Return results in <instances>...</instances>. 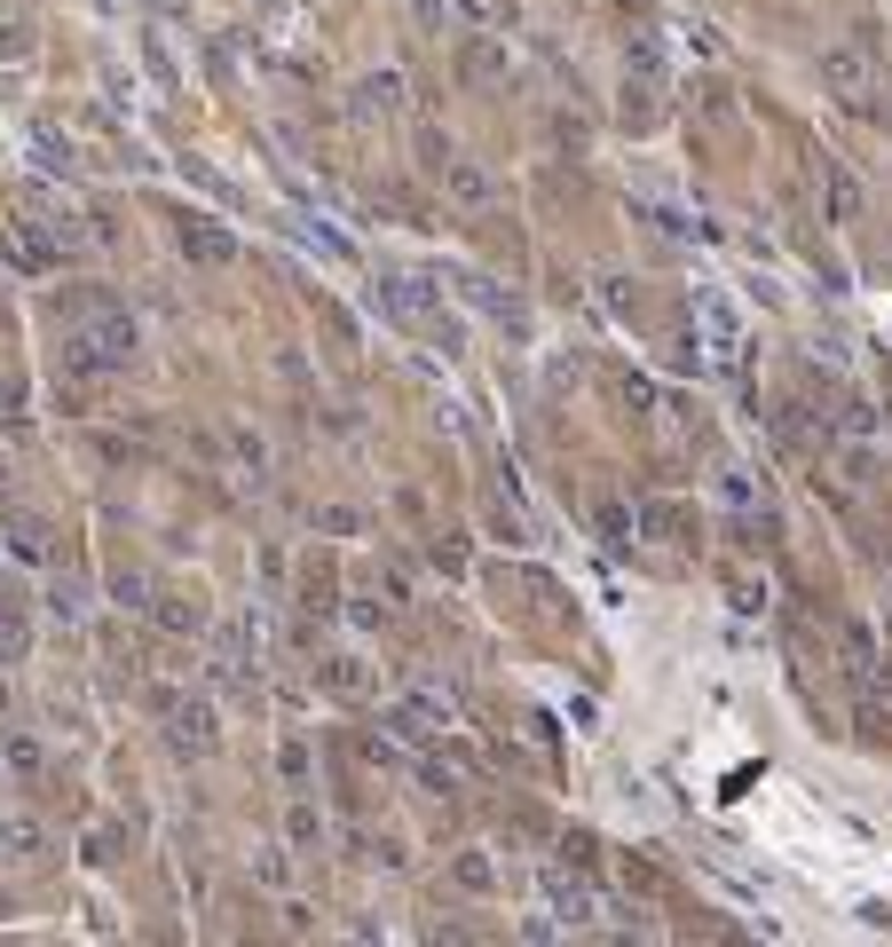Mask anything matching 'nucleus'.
I'll return each instance as SVG.
<instances>
[{"mask_svg": "<svg viewBox=\"0 0 892 947\" xmlns=\"http://www.w3.org/2000/svg\"><path fill=\"white\" fill-rule=\"evenodd\" d=\"M467 9H482V0H467Z\"/></svg>", "mask_w": 892, "mask_h": 947, "instance_id": "33", "label": "nucleus"}, {"mask_svg": "<svg viewBox=\"0 0 892 947\" xmlns=\"http://www.w3.org/2000/svg\"><path fill=\"white\" fill-rule=\"evenodd\" d=\"M459 293H467V300H474L482 316H498V324H506L513 339H529V308H521L513 293H498V285H490V277H474V269H459Z\"/></svg>", "mask_w": 892, "mask_h": 947, "instance_id": "11", "label": "nucleus"}, {"mask_svg": "<svg viewBox=\"0 0 892 947\" xmlns=\"http://www.w3.org/2000/svg\"><path fill=\"white\" fill-rule=\"evenodd\" d=\"M403 9H411V24H427L434 40L451 32V0H403Z\"/></svg>", "mask_w": 892, "mask_h": 947, "instance_id": "21", "label": "nucleus"}, {"mask_svg": "<svg viewBox=\"0 0 892 947\" xmlns=\"http://www.w3.org/2000/svg\"><path fill=\"white\" fill-rule=\"evenodd\" d=\"M727 592H735V609H766V584H751V576H735Z\"/></svg>", "mask_w": 892, "mask_h": 947, "instance_id": "29", "label": "nucleus"}, {"mask_svg": "<svg viewBox=\"0 0 892 947\" xmlns=\"http://www.w3.org/2000/svg\"><path fill=\"white\" fill-rule=\"evenodd\" d=\"M324 687H332V696H364V687H372L364 655H332V663H324Z\"/></svg>", "mask_w": 892, "mask_h": 947, "instance_id": "16", "label": "nucleus"}, {"mask_svg": "<svg viewBox=\"0 0 892 947\" xmlns=\"http://www.w3.org/2000/svg\"><path fill=\"white\" fill-rule=\"evenodd\" d=\"M0 852L40 860V852H48V829H40V821H24V813H0Z\"/></svg>", "mask_w": 892, "mask_h": 947, "instance_id": "14", "label": "nucleus"}, {"mask_svg": "<svg viewBox=\"0 0 892 947\" xmlns=\"http://www.w3.org/2000/svg\"><path fill=\"white\" fill-rule=\"evenodd\" d=\"M285 837H293V852H324V813L308 798H293L285 806Z\"/></svg>", "mask_w": 892, "mask_h": 947, "instance_id": "15", "label": "nucleus"}, {"mask_svg": "<svg viewBox=\"0 0 892 947\" xmlns=\"http://www.w3.org/2000/svg\"><path fill=\"white\" fill-rule=\"evenodd\" d=\"M451 877H459L467 892H490V885H498V869H490L482 852H459V860H451Z\"/></svg>", "mask_w": 892, "mask_h": 947, "instance_id": "19", "label": "nucleus"}, {"mask_svg": "<svg viewBox=\"0 0 892 947\" xmlns=\"http://www.w3.org/2000/svg\"><path fill=\"white\" fill-rule=\"evenodd\" d=\"M253 877H261V885H285L293 869H285V852H277V845H261V852H253Z\"/></svg>", "mask_w": 892, "mask_h": 947, "instance_id": "25", "label": "nucleus"}, {"mask_svg": "<svg viewBox=\"0 0 892 947\" xmlns=\"http://www.w3.org/2000/svg\"><path fill=\"white\" fill-rule=\"evenodd\" d=\"M0 790H9V766H0Z\"/></svg>", "mask_w": 892, "mask_h": 947, "instance_id": "32", "label": "nucleus"}, {"mask_svg": "<svg viewBox=\"0 0 892 947\" xmlns=\"http://www.w3.org/2000/svg\"><path fill=\"white\" fill-rule=\"evenodd\" d=\"M166 640H198L206 632V600H190V592H150V609H143Z\"/></svg>", "mask_w": 892, "mask_h": 947, "instance_id": "9", "label": "nucleus"}, {"mask_svg": "<svg viewBox=\"0 0 892 947\" xmlns=\"http://www.w3.org/2000/svg\"><path fill=\"white\" fill-rule=\"evenodd\" d=\"M372 300H380L395 324H411V332H427V324L442 316V308H434V293H427L419 277H380V285H372Z\"/></svg>", "mask_w": 892, "mask_h": 947, "instance_id": "6", "label": "nucleus"}, {"mask_svg": "<svg viewBox=\"0 0 892 947\" xmlns=\"http://www.w3.org/2000/svg\"><path fill=\"white\" fill-rule=\"evenodd\" d=\"M600 530H608V545H633V537H640V522H633L624 505H600Z\"/></svg>", "mask_w": 892, "mask_h": 947, "instance_id": "23", "label": "nucleus"}, {"mask_svg": "<svg viewBox=\"0 0 892 947\" xmlns=\"http://www.w3.org/2000/svg\"><path fill=\"white\" fill-rule=\"evenodd\" d=\"M822 206H830V221H861L869 214V190H861V175L845 158H822Z\"/></svg>", "mask_w": 892, "mask_h": 947, "instance_id": "10", "label": "nucleus"}, {"mask_svg": "<svg viewBox=\"0 0 892 947\" xmlns=\"http://www.w3.org/2000/svg\"><path fill=\"white\" fill-rule=\"evenodd\" d=\"M166 742L183 750V758H214V742H222L214 703H206V696H174V703H166Z\"/></svg>", "mask_w": 892, "mask_h": 947, "instance_id": "2", "label": "nucleus"}, {"mask_svg": "<svg viewBox=\"0 0 892 947\" xmlns=\"http://www.w3.org/2000/svg\"><path fill=\"white\" fill-rule=\"evenodd\" d=\"M183 262H198V269H229V262H237V237H229L222 221H183Z\"/></svg>", "mask_w": 892, "mask_h": 947, "instance_id": "13", "label": "nucleus"}, {"mask_svg": "<svg viewBox=\"0 0 892 947\" xmlns=\"http://www.w3.org/2000/svg\"><path fill=\"white\" fill-rule=\"evenodd\" d=\"M442 198H451V206H490L498 198V175H490V166L482 158H442Z\"/></svg>", "mask_w": 892, "mask_h": 947, "instance_id": "8", "label": "nucleus"}, {"mask_svg": "<svg viewBox=\"0 0 892 947\" xmlns=\"http://www.w3.org/2000/svg\"><path fill=\"white\" fill-rule=\"evenodd\" d=\"M0 766H9V790H17V782L32 790L40 773H48V742H40V734H17V727H0Z\"/></svg>", "mask_w": 892, "mask_h": 947, "instance_id": "12", "label": "nucleus"}, {"mask_svg": "<svg viewBox=\"0 0 892 947\" xmlns=\"http://www.w3.org/2000/svg\"><path fill=\"white\" fill-rule=\"evenodd\" d=\"M48 616H63V624L87 616V584H79V576H56V584H48Z\"/></svg>", "mask_w": 892, "mask_h": 947, "instance_id": "17", "label": "nucleus"}, {"mask_svg": "<svg viewBox=\"0 0 892 947\" xmlns=\"http://www.w3.org/2000/svg\"><path fill=\"white\" fill-rule=\"evenodd\" d=\"M459 79H467V88H506V79H513V48L490 40V32H467L459 40Z\"/></svg>", "mask_w": 892, "mask_h": 947, "instance_id": "4", "label": "nucleus"}, {"mask_svg": "<svg viewBox=\"0 0 892 947\" xmlns=\"http://www.w3.org/2000/svg\"><path fill=\"white\" fill-rule=\"evenodd\" d=\"M822 88H830V96H845V103H861V96H869V48H861V40L822 48Z\"/></svg>", "mask_w": 892, "mask_h": 947, "instance_id": "7", "label": "nucleus"}, {"mask_svg": "<svg viewBox=\"0 0 892 947\" xmlns=\"http://www.w3.org/2000/svg\"><path fill=\"white\" fill-rule=\"evenodd\" d=\"M0 332H9V285H0Z\"/></svg>", "mask_w": 892, "mask_h": 947, "instance_id": "31", "label": "nucleus"}, {"mask_svg": "<svg viewBox=\"0 0 892 947\" xmlns=\"http://www.w3.org/2000/svg\"><path fill=\"white\" fill-rule=\"evenodd\" d=\"M845 663H853V671H876V640H869L861 624H845Z\"/></svg>", "mask_w": 892, "mask_h": 947, "instance_id": "24", "label": "nucleus"}, {"mask_svg": "<svg viewBox=\"0 0 892 947\" xmlns=\"http://www.w3.org/2000/svg\"><path fill=\"white\" fill-rule=\"evenodd\" d=\"M111 600H119V609H150V576L143 569H119L111 576Z\"/></svg>", "mask_w": 892, "mask_h": 947, "instance_id": "20", "label": "nucleus"}, {"mask_svg": "<svg viewBox=\"0 0 892 947\" xmlns=\"http://www.w3.org/2000/svg\"><path fill=\"white\" fill-rule=\"evenodd\" d=\"M695 316H703V348H710V364L735 372V364H743V316H735V300L703 285V293H695Z\"/></svg>", "mask_w": 892, "mask_h": 947, "instance_id": "1", "label": "nucleus"}, {"mask_svg": "<svg viewBox=\"0 0 892 947\" xmlns=\"http://www.w3.org/2000/svg\"><path fill=\"white\" fill-rule=\"evenodd\" d=\"M79 332H87V348H96V364H104V372H127V364H135V348H143L135 316H119V308H96Z\"/></svg>", "mask_w": 892, "mask_h": 947, "instance_id": "3", "label": "nucleus"}, {"mask_svg": "<svg viewBox=\"0 0 892 947\" xmlns=\"http://www.w3.org/2000/svg\"><path fill=\"white\" fill-rule=\"evenodd\" d=\"M229 443H237V458L253 466V482H261V474H269V443H261V435H253V426H237V435H229Z\"/></svg>", "mask_w": 892, "mask_h": 947, "instance_id": "22", "label": "nucleus"}, {"mask_svg": "<svg viewBox=\"0 0 892 947\" xmlns=\"http://www.w3.org/2000/svg\"><path fill=\"white\" fill-rule=\"evenodd\" d=\"M316 530H332V537H355V513H347V505H324V513H316Z\"/></svg>", "mask_w": 892, "mask_h": 947, "instance_id": "28", "label": "nucleus"}, {"mask_svg": "<svg viewBox=\"0 0 892 947\" xmlns=\"http://www.w3.org/2000/svg\"><path fill=\"white\" fill-rule=\"evenodd\" d=\"M0 655H9V663L24 655V616H17V609H9V616H0Z\"/></svg>", "mask_w": 892, "mask_h": 947, "instance_id": "27", "label": "nucleus"}, {"mask_svg": "<svg viewBox=\"0 0 892 947\" xmlns=\"http://www.w3.org/2000/svg\"><path fill=\"white\" fill-rule=\"evenodd\" d=\"M9 711H17V687H9V671H0V727H9Z\"/></svg>", "mask_w": 892, "mask_h": 947, "instance_id": "30", "label": "nucleus"}, {"mask_svg": "<svg viewBox=\"0 0 892 947\" xmlns=\"http://www.w3.org/2000/svg\"><path fill=\"white\" fill-rule=\"evenodd\" d=\"M277 766H285V782L301 790V782H308V742H285V750H277Z\"/></svg>", "mask_w": 892, "mask_h": 947, "instance_id": "26", "label": "nucleus"}, {"mask_svg": "<svg viewBox=\"0 0 892 947\" xmlns=\"http://www.w3.org/2000/svg\"><path fill=\"white\" fill-rule=\"evenodd\" d=\"M553 908H561L569 924H592V916H600V900H592L585 885H569V877H553Z\"/></svg>", "mask_w": 892, "mask_h": 947, "instance_id": "18", "label": "nucleus"}, {"mask_svg": "<svg viewBox=\"0 0 892 947\" xmlns=\"http://www.w3.org/2000/svg\"><path fill=\"white\" fill-rule=\"evenodd\" d=\"M403 111V71H364L347 88V119L355 127H372V119H395Z\"/></svg>", "mask_w": 892, "mask_h": 947, "instance_id": "5", "label": "nucleus"}]
</instances>
